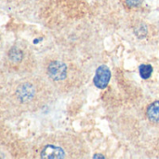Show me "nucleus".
<instances>
[{"instance_id":"obj_9","label":"nucleus","mask_w":159,"mask_h":159,"mask_svg":"<svg viewBox=\"0 0 159 159\" xmlns=\"http://www.w3.org/2000/svg\"><path fill=\"white\" fill-rule=\"evenodd\" d=\"M97 157H102V158H103L104 157H103V156H95V157H94V158H97Z\"/></svg>"},{"instance_id":"obj_5","label":"nucleus","mask_w":159,"mask_h":159,"mask_svg":"<svg viewBox=\"0 0 159 159\" xmlns=\"http://www.w3.org/2000/svg\"><path fill=\"white\" fill-rule=\"evenodd\" d=\"M147 117L155 124H159V101H155L147 108Z\"/></svg>"},{"instance_id":"obj_8","label":"nucleus","mask_w":159,"mask_h":159,"mask_svg":"<svg viewBox=\"0 0 159 159\" xmlns=\"http://www.w3.org/2000/svg\"><path fill=\"white\" fill-rule=\"evenodd\" d=\"M143 0H126L127 5L129 7H137L142 4Z\"/></svg>"},{"instance_id":"obj_2","label":"nucleus","mask_w":159,"mask_h":159,"mask_svg":"<svg viewBox=\"0 0 159 159\" xmlns=\"http://www.w3.org/2000/svg\"><path fill=\"white\" fill-rule=\"evenodd\" d=\"M110 79H111V71L109 67L105 65H102L96 70L93 82L96 87L100 89H104L107 87Z\"/></svg>"},{"instance_id":"obj_4","label":"nucleus","mask_w":159,"mask_h":159,"mask_svg":"<svg viewBox=\"0 0 159 159\" xmlns=\"http://www.w3.org/2000/svg\"><path fill=\"white\" fill-rule=\"evenodd\" d=\"M40 157L47 159H61L65 157V153L61 147L55 145H47L42 149Z\"/></svg>"},{"instance_id":"obj_1","label":"nucleus","mask_w":159,"mask_h":159,"mask_svg":"<svg viewBox=\"0 0 159 159\" xmlns=\"http://www.w3.org/2000/svg\"><path fill=\"white\" fill-rule=\"evenodd\" d=\"M67 66L61 61H52L48 66V76L56 82L64 80L67 77Z\"/></svg>"},{"instance_id":"obj_7","label":"nucleus","mask_w":159,"mask_h":159,"mask_svg":"<svg viewBox=\"0 0 159 159\" xmlns=\"http://www.w3.org/2000/svg\"><path fill=\"white\" fill-rule=\"evenodd\" d=\"M9 58L13 62L18 63V62H20L22 59V52L20 50L16 49V48L15 49H12L10 51V52H9Z\"/></svg>"},{"instance_id":"obj_6","label":"nucleus","mask_w":159,"mask_h":159,"mask_svg":"<svg viewBox=\"0 0 159 159\" xmlns=\"http://www.w3.org/2000/svg\"><path fill=\"white\" fill-rule=\"evenodd\" d=\"M153 72V67L151 65H147V64H143L140 66V75L143 79L147 80L151 77Z\"/></svg>"},{"instance_id":"obj_3","label":"nucleus","mask_w":159,"mask_h":159,"mask_svg":"<svg viewBox=\"0 0 159 159\" xmlns=\"http://www.w3.org/2000/svg\"><path fill=\"white\" fill-rule=\"evenodd\" d=\"M35 95V88L29 82L22 83L16 90L17 98L22 103H28L32 101Z\"/></svg>"}]
</instances>
